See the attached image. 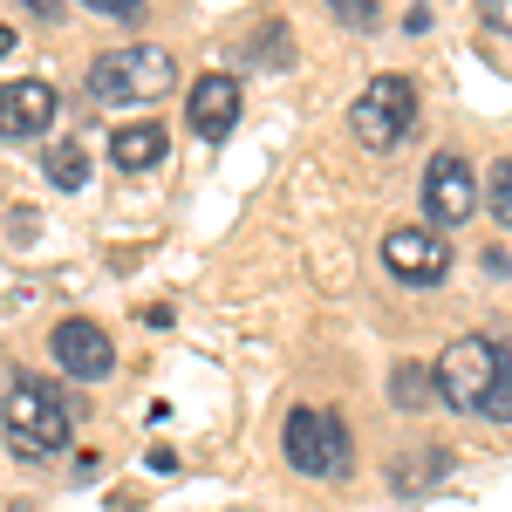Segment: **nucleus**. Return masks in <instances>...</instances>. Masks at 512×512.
Returning <instances> with one entry per match:
<instances>
[{
    "label": "nucleus",
    "mask_w": 512,
    "mask_h": 512,
    "mask_svg": "<svg viewBox=\"0 0 512 512\" xmlns=\"http://www.w3.org/2000/svg\"><path fill=\"white\" fill-rule=\"evenodd\" d=\"M280 451H287V465L301 478H321V485L355 472V437L335 410H294L280 424Z\"/></svg>",
    "instance_id": "nucleus-3"
},
{
    "label": "nucleus",
    "mask_w": 512,
    "mask_h": 512,
    "mask_svg": "<svg viewBox=\"0 0 512 512\" xmlns=\"http://www.w3.org/2000/svg\"><path fill=\"white\" fill-rule=\"evenodd\" d=\"M383 267L396 280H410V287H437L451 274V246H444L437 226H390L383 233Z\"/></svg>",
    "instance_id": "nucleus-6"
},
{
    "label": "nucleus",
    "mask_w": 512,
    "mask_h": 512,
    "mask_svg": "<svg viewBox=\"0 0 512 512\" xmlns=\"http://www.w3.org/2000/svg\"><path fill=\"white\" fill-rule=\"evenodd\" d=\"M410 123H417V82L410 76H376L349 110V130L362 151H396L410 137Z\"/></svg>",
    "instance_id": "nucleus-4"
},
{
    "label": "nucleus",
    "mask_w": 512,
    "mask_h": 512,
    "mask_svg": "<svg viewBox=\"0 0 512 512\" xmlns=\"http://www.w3.org/2000/svg\"><path fill=\"white\" fill-rule=\"evenodd\" d=\"M7 512H35V506H7Z\"/></svg>",
    "instance_id": "nucleus-21"
},
{
    "label": "nucleus",
    "mask_w": 512,
    "mask_h": 512,
    "mask_svg": "<svg viewBox=\"0 0 512 512\" xmlns=\"http://www.w3.org/2000/svg\"><path fill=\"white\" fill-rule=\"evenodd\" d=\"M82 7H96V14H110V21H137V14H144V0H82Z\"/></svg>",
    "instance_id": "nucleus-18"
},
{
    "label": "nucleus",
    "mask_w": 512,
    "mask_h": 512,
    "mask_svg": "<svg viewBox=\"0 0 512 512\" xmlns=\"http://www.w3.org/2000/svg\"><path fill=\"white\" fill-rule=\"evenodd\" d=\"M478 14H485L492 35H512V0H478Z\"/></svg>",
    "instance_id": "nucleus-17"
},
{
    "label": "nucleus",
    "mask_w": 512,
    "mask_h": 512,
    "mask_svg": "<svg viewBox=\"0 0 512 512\" xmlns=\"http://www.w3.org/2000/svg\"><path fill=\"white\" fill-rule=\"evenodd\" d=\"M424 205H431V219L437 226H465L478 205V178H472V164H465V151H437L431 164H424Z\"/></svg>",
    "instance_id": "nucleus-7"
},
{
    "label": "nucleus",
    "mask_w": 512,
    "mask_h": 512,
    "mask_svg": "<svg viewBox=\"0 0 512 512\" xmlns=\"http://www.w3.org/2000/svg\"><path fill=\"white\" fill-rule=\"evenodd\" d=\"M164 123H123L117 137H110V158H117V171H151V164H164Z\"/></svg>",
    "instance_id": "nucleus-11"
},
{
    "label": "nucleus",
    "mask_w": 512,
    "mask_h": 512,
    "mask_svg": "<svg viewBox=\"0 0 512 512\" xmlns=\"http://www.w3.org/2000/svg\"><path fill=\"white\" fill-rule=\"evenodd\" d=\"M28 7H35L41 21H55V14H62V0H28Z\"/></svg>",
    "instance_id": "nucleus-19"
},
{
    "label": "nucleus",
    "mask_w": 512,
    "mask_h": 512,
    "mask_svg": "<svg viewBox=\"0 0 512 512\" xmlns=\"http://www.w3.org/2000/svg\"><path fill=\"white\" fill-rule=\"evenodd\" d=\"M62 110L48 82H0V137H41Z\"/></svg>",
    "instance_id": "nucleus-9"
},
{
    "label": "nucleus",
    "mask_w": 512,
    "mask_h": 512,
    "mask_svg": "<svg viewBox=\"0 0 512 512\" xmlns=\"http://www.w3.org/2000/svg\"><path fill=\"white\" fill-rule=\"evenodd\" d=\"M328 14H335V21H349V28H362V35L376 28V0H328Z\"/></svg>",
    "instance_id": "nucleus-16"
},
{
    "label": "nucleus",
    "mask_w": 512,
    "mask_h": 512,
    "mask_svg": "<svg viewBox=\"0 0 512 512\" xmlns=\"http://www.w3.org/2000/svg\"><path fill=\"white\" fill-rule=\"evenodd\" d=\"M185 117H192L198 137H226V130L239 123V82L219 76V69H212V76H198L192 89H185Z\"/></svg>",
    "instance_id": "nucleus-10"
},
{
    "label": "nucleus",
    "mask_w": 512,
    "mask_h": 512,
    "mask_svg": "<svg viewBox=\"0 0 512 512\" xmlns=\"http://www.w3.org/2000/svg\"><path fill=\"white\" fill-rule=\"evenodd\" d=\"M485 417L492 424H512V349H499V376L485 390Z\"/></svg>",
    "instance_id": "nucleus-14"
},
{
    "label": "nucleus",
    "mask_w": 512,
    "mask_h": 512,
    "mask_svg": "<svg viewBox=\"0 0 512 512\" xmlns=\"http://www.w3.org/2000/svg\"><path fill=\"white\" fill-rule=\"evenodd\" d=\"M41 171H48L55 192H82V185H89V151H82L76 137H69V144H48V151H41Z\"/></svg>",
    "instance_id": "nucleus-12"
},
{
    "label": "nucleus",
    "mask_w": 512,
    "mask_h": 512,
    "mask_svg": "<svg viewBox=\"0 0 512 512\" xmlns=\"http://www.w3.org/2000/svg\"><path fill=\"white\" fill-rule=\"evenodd\" d=\"M485 205H492V219L499 226H512V151L499 164H492V185H485Z\"/></svg>",
    "instance_id": "nucleus-15"
},
{
    "label": "nucleus",
    "mask_w": 512,
    "mask_h": 512,
    "mask_svg": "<svg viewBox=\"0 0 512 512\" xmlns=\"http://www.w3.org/2000/svg\"><path fill=\"white\" fill-rule=\"evenodd\" d=\"M178 89V62L158 41H130V48H110L89 62V96L96 103H158Z\"/></svg>",
    "instance_id": "nucleus-2"
},
{
    "label": "nucleus",
    "mask_w": 512,
    "mask_h": 512,
    "mask_svg": "<svg viewBox=\"0 0 512 512\" xmlns=\"http://www.w3.org/2000/svg\"><path fill=\"white\" fill-rule=\"evenodd\" d=\"M431 396H437V376L424 369V362H396L390 369V403L396 410H424Z\"/></svg>",
    "instance_id": "nucleus-13"
},
{
    "label": "nucleus",
    "mask_w": 512,
    "mask_h": 512,
    "mask_svg": "<svg viewBox=\"0 0 512 512\" xmlns=\"http://www.w3.org/2000/svg\"><path fill=\"white\" fill-rule=\"evenodd\" d=\"M0 424H7V444H14L21 458H55V451H69V437H76V410H69V396L55 390V383L14 376L7 396H0Z\"/></svg>",
    "instance_id": "nucleus-1"
},
{
    "label": "nucleus",
    "mask_w": 512,
    "mask_h": 512,
    "mask_svg": "<svg viewBox=\"0 0 512 512\" xmlns=\"http://www.w3.org/2000/svg\"><path fill=\"white\" fill-rule=\"evenodd\" d=\"M7 48H14V28H7V21H0V55H7Z\"/></svg>",
    "instance_id": "nucleus-20"
},
{
    "label": "nucleus",
    "mask_w": 512,
    "mask_h": 512,
    "mask_svg": "<svg viewBox=\"0 0 512 512\" xmlns=\"http://www.w3.org/2000/svg\"><path fill=\"white\" fill-rule=\"evenodd\" d=\"M48 349H55V362L76 376V383H103V376H117V342L96 328V321L69 315L55 335H48Z\"/></svg>",
    "instance_id": "nucleus-8"
},
{
    "label": "nucleus",
    "mask_w": 512,
    "mask_h": 512,
    "mask_svg": "<svg viewBox=\"0 0 512 512\" xmlns=\"http://www.w3.org/2000/svg\"><path fill=\"white\" fill-rule=\"evenodd\" d=\"M431 376H437V396H444L451 410H485V390H492V376H499V342H492V335H458V342L431 362Z\"/></svg>",
    "instance_id": "nucleus-5"
}]
</instances>
